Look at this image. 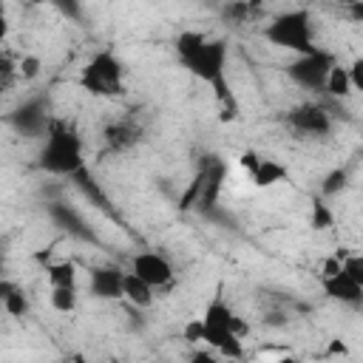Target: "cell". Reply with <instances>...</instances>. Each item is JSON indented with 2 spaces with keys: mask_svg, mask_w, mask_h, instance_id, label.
<instances>
[{
  "mask_svg": "<svg viewBox=\"0 0 363 363\" xmlns=\"http://www.w3.org/2000/svg\"><path fill=\"white\" fill-rule=\"evenodd\" d=\"M264 37L284 51H295V57L315 51V23H312V11L306 9H289L281 11L278 17H272V23L264 28Z\"/></svg>",
  "mask_w": 363,
  "mask_h": 363,
  "instance_id": "3957f363",
  "label": "cell"
},
{
  "mask_svg": "<svg viewBox=\"0 0 363 363\" xmlns=\"http://www.w3.org/2000/svg\"><path fill=\"white\" fill-rule=\"evenodd\" d=\"M122 301H128L133 309H147L156 301V289L150 284H145L139 275H133L130 269H125V275H122Z\"/></svg>",
  "mask_w": 363,
  "mask_h": 363,
  "instance_id": "7c38bea8",
  "label": "cell"
},
{
  "mask_svg": "<svg viewBox=\"0 0 363 363\" xmlns=\"http://www.w3.org/2000/svg\"><path fill=\"white\" fill-rule=\"evenodd\" d=\"M45 281H48V286H77V281H79L77 261L60 258V261L45 264Z\"/></svg>",
  "mask_w": 363,
  "mask_h": 363,
  "instance_id": "9a60e30c",
  "label": "cell"
},
{
  "mask_svg": "<svg viewBox=\"0 0 363 363\" xmlns=\"http://www.w3.org/2000/svg\"><path fill=\"white\" fill-rule=\"evenodd\" d=\"M105 139H108V145L111 147H116V150H122V147H130L133 142H136V128L130 125V122H113V125H108L105 128Z\"/></svg>",
  "mask_w": 363,
  "mask_h": 363,
  "instance_id": "e0dca14e",
  "label": "cell"
},
{
  "mask_svg": "<svg viewBox=\"0 0 363 363\" xmlns=\"http://www.w3.org/2000/svg\"><path fill=\"white\" fill-rule=\"evenodd\" d=\"M17 71H20L23 79H34L40 74V60L37 57H23L20 65H17Z\"/></svg>",
  "mask_w": 363,
  "mask_h": 363,
  "instance_id": "d6986e66",
  "label": "cell"
},
{
  "mask_svg": "<svg viewBox=\"0 0 363 363\" xmlns=\"http://www.w3.org/2000/svg\"><path fill=\"white\" fill-rule=\"evenodd\" d=\"M48 303L54 312L60 315H71L77 312L79 303V286H48Z\"/></svg>",
  "mask_w": 363,
  "mask_h": 363,
  "instance_id": "2e32d148",
  "label": "cell"
},
{
  "mask_svg": "<svg viewBox=\"0 0 363 363\" xmlns=\"http://www.w3.org/2000/svg\"><path fill=\"white\" fill-rule=\"evenodd\" d=\"M320 286L329 298L340 301V303H349V306H360L363 301V278L352 275L343 264L337 269H329V272H320Z\"/></svg>",
  "mask_w": 363,
  "mask_h": 363,
  "instance_id": "8992f818",
  "label": "cell"
},
{
  "mask_svg": "<svg viewBox=\"0 0 363 363\" xmlns=\"http://www.w3.org/2000/svg\"><path fill=\"white\" fill-rule=\"evenodd\" d=\"M79 85L91 96H122L125 94V65L111 51H96L79 71Z\"/></svg>",
  "mask_w": 363,
  "mask_h": 363,
  "instance_id": "277c9868",
  "label": "cell"
},
{
  "mask_svg": "<svg viewBox=\"0 0 363 363\" xmlns=\"http://www.w3.org/2000/svg\"><path fill=\"white\" fill-rule=\"evenodd\" d=\"M28 3H34V6H40V3H51V0H28Z\"/></svg>",
  "mask_w": 363,
  "mask_h": 363,
  "instance_id": "7402d4cb",
  "label": "cell"
},
{
  "mask_svg": "<svg viewBox=\"0 0 363 363\" xmlns=\"http://www.w3.org/2000/svg\"><path fill=\"white\" fill-rule=\"evenodd\" d=\"M335 60L326 54V51H309V54H301L292 65H289V77L298 82V85H303V88H320L323 85V77H326V71H329V65H332Z\"/></svg>",
  "mask_w": 363,
  "mask_h": 363,
  "instance_id": "52a82bcc",
  "label": "cell"
},
{
  "mask_svg": "<svg viewBox=\"0 0 363 363\" xmlns=\"http://www.w3.org/2000/svg\"><path fill=\"white\" fill-rule=\"evenodd\" d=\"M289 128L298 130V133H306V136H323L329 128H332V116L323 105H315V102H303V105H295L286 116Z\"/></svg>",
  "mask_w": 363,
  "mask_h": 363,
  "instance_id": "ba28073f",
  "label": "cell"
},
{
  "mask_svg": "<svg viewBox=\"0 0 363 363\" xmlns=\"http://www.w3.org/2000/svg\"><path fill=\"white\" fill-rule=\"evenodd\" d=\"M130 272L139 275L145 284H150L156 292H159V289H167V286L176 281L173 264H170L162 252H153V250L136 252V255L130 258Z\"/></svg>",
  "mask_w": 363,
  "mask_h": 363,
  "instance_id": "5b68a950",
  "label": "cell"
},
{
  "mask_svg": "<svg viewBox=\"0 0 363 363\" xmlns=\"http://www.w3.org/2000/svg\"><path fill=\"white\" fill-rule=\"evenodd\" d=\"M9 11H6V0H0V45L9 40Z\"/></svg>",
  "mask_w": 363,
  "mask_h": 363,
  "instance_id": "ffe728a7",
  "label": "cell"
},
{
  "mask_svg": "<svg viewBox=\"0 0 363 363\" xmlns=\"http://www.w3.org/2000/svg\"><path fill=\"white\" fill-rule=\"evenodd\" d=\"M332 224H335L332 210H329L323 201H315V204H312V227H315V230H326V227H332Z\"/></svg>",
  "mask_w": 363,
  "mask_h": 363,
  "instance_id": "ac0fdd59",
  "label": "cell"
},
{
  "mask_svg": "<svg viewBox=\"0 0 363 363\" xmlns=\"http://www.w3.org/2000/svg\"><path fill=\"white\" fill-rule=\"evenodd\" d=\"M337 3H343V6H352V9H357V6H360V0H337Z\"/></svg>",
  "mask_w": 363,
  "mask_h": 363,
  "instance_id": "44dd1931",
  "label": "cell"
},
{
  "mask_svg": "<svg viewBox=\"0 0 363 363\" xmlns=\"http://www.w3.org/2000/svg\"><path fill=\"white\" fill-rule=\"evenodd\" d=\"M286 179V164H281L278 159H269V156H261L258 159V164L252 167V173H250V182L255 184V187H275V184H281Z\"/></svg>",
  "mask_w": 363,
  "mask_h": 363,
  "instance_id": "4fadbf2b",
  "label": "cell"
},
{
  "mask_svg": "<svg viewBox=\"0 0 363 363\" xmlns=\"http://www.w3.org/2000/svg\"><path fill=\"white\" fill-rule=\"evenodd\" d=\"M122 275L119 267H94L88 269V292L96 301H119L122 298Z\"/></svg>",
  "mask_w": 363,
  "mask_h": 363,
  "instance_id": "9c48e42d",
  "label": "cell"
},
{
  "mask_svg": "<svg viewBox=\"0 0 363 363\" xmlns=\"http://www.w3.org/2000/svg\"><path fill=\"white\" fill-rule=\"evenodd\" d=\"M37 164L51 176H77L85 167V145L82 136L65 122H51L45 128Z\"/></svg>",
  "mask_w": 363,
  "mask_h": 363,
  "instance_id": "7a4b0ae2",
  "label": "cell"
},
{
  "mask_svg": "<svg viewBox=\"0 0 363 363\" xmlns=\"http://www.w3.org/2000/svg\"><path fill=\"white\" fill-rule=\"evenodd\" d=\"M329 96H349L352 91H357L354 88V82H352V74H349V68L346 65H340V62H332L329 65V71H326V77H323V85H320Z\"/></svg>",
  "mask_w": 363,
  "mask_h": 363,
  "instance_id": "5bb4252c",
  "label": "cell"
},
{
  "mask_svg": "<svg viewBox=\"0 0 363 363\" xmlns=\"http://www.w3.org/2000/svg\"><path fill=\"white\" fill-rule=\"evenodd\" d=\"M176 57L196 79L213 88L221 119H233L238 113V105L227 82V43L201 31H182L176 40Z\"/></svg>",
  "mask_w": 363,
  "mask_h": 363,
  "instance_id": "6da1fadb",
  "label": "cell"
},
{
  "mask_svg": "<svg viewBox=\"0 0 363 363\" xmlns=\"http://www.w3.org/2000/svg\"><path fill=\"white\" fill-rule=\"evenodd\" d=\"M199 318H201L204 323H210V326H224V329L235 332L238 337H247V332H250V326L244 323V318H238V312L227 303L224 295H213L210 303L204 306V312H201Z\"/></svg>",
  "mask_w": 363,
  "mask_h": 363,
  "instance_id": "30bf717a",
  "label": "cell"
},
{
  "mask_svg": "<svg viewBox=\"0 0 363 363\" xmlns=\"http://www.w3.org/2000/svg\"><path fill=\"white\" fill-rule=\"evenodd\" d=\"M201 343L207 349H213L216 354L224 357H241L244 354V337H238L235 332L224 329V326H210L201 320Z\"/></svg>",
  "mask_w": 363,
  "mask_h": 363,
  "instance_id": "8fae6325",
  "label": "cell"
}]
</instances>
